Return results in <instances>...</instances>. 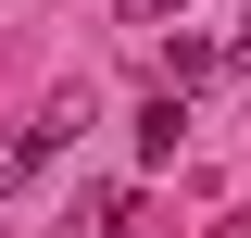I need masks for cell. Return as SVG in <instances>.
Returning a JSON list of instances; mask_svg holds the SVG:
<instances>
[{
    "label": "cell",
    "instance_id": "cell-1",
    "mask_svg": "<svg viewBox=\"0 0 251 238\" xmlns=\"http://www.w3.org/2000/svg\"><path fill=\"white\" fill-rule=\"evenodd\" d=\"M176 138H188V88H163L151 113H138V150H151V163H176Z\"/></svg>",
    "mask_w": 251,
    "mask_h": 238
},
{
    "label": "cell",
    "instance_id": "cell-2",
    "mask_svg": "<svg viewBox=\"0 0 251 238\" xmlns=\"http://www.w3.org/2000/svg\"><path fill=\"white\" fill-rule=\"evenodd\" d=\"M100 238H163V213L138 201V188H113V201H100Z\"/></svg>",
    "mask_w": 251,
    "mask_h": 238
},
{
    "label": "cell",
    "instance_id": "cell-3",
    "mask_svg": "<svg viewBox=\"0 0 251 238\" xmlns=\"http://www.w3.org/2000/svg\"><path fill=\"white\" fill-rule=\"evenodd\" d=\"M163 13H188V0H126V25H163Z\"/></svg>",
    "mask_w": 251,
    "mask_h": 238
},
{
    "label": "cell",
    "instance_id": "cell-4",
    "mask_svg": "<svg viewBox=\"0 0 251 238\" xmlns=\"http://www.w3.org/2000/svg\"><path fill=\"white\" fill-rule=\"evenodd\" d=\"M226 63H239V75H251V25H239V38H226Z\"/></svg>",
    "mask_w": 251,
    "mask_h": 238
}]
</instances>
